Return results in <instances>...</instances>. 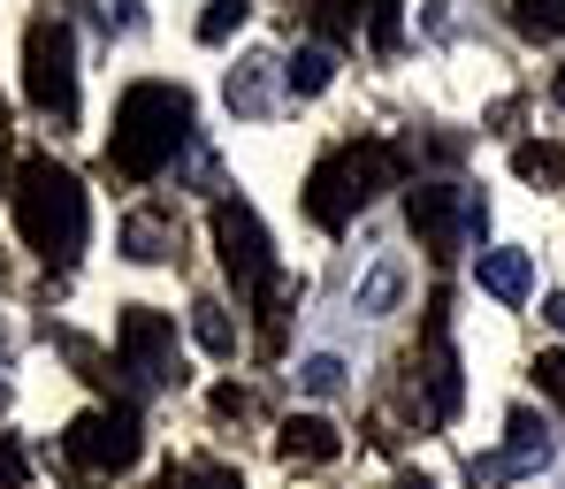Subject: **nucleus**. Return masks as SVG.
Returning a JSON list of instances; mask_svg holds the SVG:
<instances>
[{
  "instance_id": "obj_10",
  "label": "nucleus",
  "mask_w": 565,
  "mask_h": 489,
  "mask_svg": "<svg viewBox=\"0 0 565 489\" xmlns=\"http://www.w3.org/2000/svg\"><path fill=\"white\" fill-rule=\"evenodd\" d=\"M535 467H551V436H543V421H535L527 405H512V413H504V451L473 459L467 475H473V489H504L512 475H535Z\"/></svg>"
},
{
  "instance_id": "obj_27",
  "label": "nucleus",
  "mask_w": 565,
  "mask_h": 489,
  "mask_svg": "<svg viewBox=\"0 0 565 489\" xmlns=\"http://www.w3.org/2000/svg\"><path fill=\"white\" fill-rule=\"evenodd\" d=\"M543 321H551V329H558V337H565V291L551 298V306H543Z\"/></svg>"
},
{
  "instance_id": "obj_16",
  "label": "nucleus",
  "mask_w": 565,
  "mask_h": 489,
  "mask_svg": "<svg viewBox=\"0 0 565 489\" xmlns=\"http://www.w3.org/2000/svg\"><path fill=\"white\" fill-rule=\"evenodd\" d=\"M306 23L321 31V46H344L360 31V0H306Z\"/></svg>"
},
{
  "instance_id": "obj_21",
  "label": "nucleus",
  "mask_w": 565,
  "mask_h": 489,
  "mask_svg": "<svg viewBox=\"0 0 565 489\" xmlns=\"http://www.w3.org/2000/svg\"><path fill=\"white\" fill-rule=\"evenodd\" d=\"M512 15H520V31H535V39H558L565 31V0H512Z\"/></svg>"
},
{
  "instance_id": "obj_23",
  "label": "nucleus",
  "mask_w": 565,
  "mask_h": 489,
  "mask_svg": "<svg viewBox=\"0 0 565 489\" xmlns=\"http://www.w3.org/2000/svg\"><path fill=\"white\" fill-rule=\"evenodd\" d=\"M367 39L382 54H397V0H367Z\"/></svg>"
},
{
  "instance_id": "obj_18",
  "label": "nucleus",
  "mask_w": 565,
  "mask_h": 489,
  "mask_svg": "<svg viewBox=\"0 0 565 489\" xmlns=\"http://www.w3.org/2000/svg\"><path fill=\"white\" fill-rule=\"evenodd\" d=\"M397 291H405V268H397V261H375V268H367V284H360V313H390Z\"/></svg>"
},
{
  "instance_id": "obj_25",
  "label": "nucleus",
  "mask_w": 565,
  "mask_h": 489,
  "mask_svg": "<svg viewBox=\"0 0 565 489\" xmlns=\"http://www.w3.org/2000/svg\"><path fill=\"white\" fill-rule=\"evenodd\" d=\"M23 475H31L23 444H15V436H0V489H23Z\"/></svg>"
},
{
  "instance_id": "obj_13",
  "label": "nucleus",
  "mask_w": 565,
  "mask_h": 489,
  "mask_svg": "<svg viewBox=\"0 0 565 489\" xmlns=\"http://www.w3.org/2000/svg\"><path fill=\"white\" fill-rule=\"evenodd\" d=\"M473 276H481V291L504 298V306H520V298L535 291V261H527L520 245H489V253H473Z\"/></svg>"
},
{
  "instance_id": "obj_2",
  "label": "nucleus",
  "mask_w": 565,
  "mask_h": 489,
  "mask_svg": "<svg viewBox=\"0 0 565 489\" xmlns=\"http://www.w3.org/2000/svg\"><path fill=\"white\" fill-rule=\"evenodd\" d=\"M15 230H23V245L31 253H46L54 268L62 261H77V245H85V184L62 169V161H23L15 169Z\"/></svg>"
},
{
  "instance_id": "obj_24",
  "label": "nucleus",
  "mask_w": 565,
  "mask_h": 489,
  "mask_svg": "<svg viewBox=\"0 0 565 489\" xmlns=\"http://www.w3.org/2000/svg\"><path fill=\"white\" fill-rule=\"evenodd\" d=\"M535 383H543L551 405H565V352H543V360H535Z\"/></svg>"
},
{
  "instance_id": "obj_19",
  "label": "nucleus",
  "mask_w": 565,
  "mask_h": 489,
  "mask_svg": "<svg viewBox=\"0 0 565 489\" xmlns=\"http://www.w3.org/2000/svg\"><path fill=\"white\" fill-rule=\"evenodd\" d=\"M245 15H253V0H206V15H199V39H206V46H222L230 31H245Z\"/></svg>"
},
{
  "instance_id": "obj_1",
  "label": "nucleus",
  "mask_w": 565,
  "mask_h": 489,
  "mask_svg": "<svg viewBox=\"0 0 565 489\" xmlns=\"http://www.w3.org/2000/svg\"><path fill=\"white\" fill-rule=\"evenodd\" d=\"M191 138V93L184 85H130L115 107V138H107V161L115 177L130 184H153Z\"/></svg>"
},
{
  "instance_id": "obj_4",
  "label": "nucleus",
  "mask_w": 565,
  "mask_h": 489,
  "mask_svg": "<svg viewBox=\"0 0 565 489\" xmlns=\"http://www.w3.org/2000/svg\"><path fill=\"white\" fill-rule=\"evenodd\" d=\"M23 93L46 123H77V31L62 15H39L23 31Z\"/></svg>"
},
{
  "instance_id": "obj_3",
  "label": "nucleus",
  "mask_w": 565,
  "mask_h": 489,
  "mask_svg": "<svg viewBox=\"0 0 565 489\" xmlns=\"http://www.w3.org/2000/svg\"><path fill=\"white\" fill-rule=\"evenodd\" d=\"M397 146H382V138H367V146H337V153H321L313 161V177H306V214L321 222V230H344L367 199H382L390 184H397Z\"/></svg>"
},
{
  "instance_id": "obj_22",
  "label": "nucleus",
  "mask_w": 565,
  "mask_h": 489,
  "mask_svg": "<svg viewBox=\"0 0 565 489\" xmlns=\"http://www.w3.org/2000/svg\"><path fill=\"white\" fill-rule=\"evenodd\" d=\"M298 383H306L313 397H337V391H344V360H329V352H313V360L298 368Z\"/></svg>"
},
{
  "instance_id": "obj_5",
  "label": "nucleus",
  "mask_w": 565,
  "mask_h": 489,
  "mask_svg": "<svg viewBox=\"0 0 565 489\" xmlns=\"http://www.w3.org/2000/svg\"><path fill=\"white\" fill-rule=\"evenodd\" d=\"M405 222H413V237L436 261H459L467 245H481V230H489V199L459 192V184H420V192H405Z\"/></svg>"
},
{
  "instance_id": "obj_6",
  "label": "nucleus",
  "mask_w": 565,
  "mask_h": 489,
  "mask_svg": "<svg viewBox=\"0 0 565 489\" xmlns=\"http://www.w3.org/2000/svg\"><path fill=\"white\" fill-rule=\"evenodd\" d=\"M214 253H222L230 284H237V291H253V298L282 276L276 253H268V230H260V214H253L245 199H214Z\"/></svg>"
},
{
  "instance_id": "obj_29",
  "label": "nucleus",
  "mask_w": 565,
  "mask_h": 489,
  "mask_svg": "<svg viewBox=\"0 0 565 489\" xmlns=\"http://www.w3.org/2000/svg\"><path fill=\"white\" fill-rule=\"evenodd\" d=\"M558 107H565V70H558Z\"/></svg>"
},
{
  "instance_id": "obj_26",
  "label": "nucleus",
  "mask_w": 565,
  "mask_h": 489,
  "mask_svg": "<svg viewBox=\"0 0 565 489\" xmlns=\"http://www.w3.org/2000/svg\"><path fill=\"white\" fill-rule=\"evenodd\" d=\"M93 15L107 31H138V0H93Z\"/></svg>"
},
{
  "instance_id": "obj_9",
  "label": "nucleus",
  "mask_w": 565,
  "mask_h": 489,
  "mask_svg": "<svg viewBox=\"0 0 565 489\" xmlns=\"http://www.w3.org/2000/svg\"><path fill=\"white\" fill-rule=\"evenodd\" d=\"M428 313H436V321H428V344H420V360H413V375H420V383H413V413L444 428V421L459 413V352H451V329H444V298H436Z\"/></svg>"
},
{
  "instance_id": "obj_7",
  "label": "nucleus",
  "mask_w": 565,
  "mask_h": 489,
  "mask_svg": "<svg viewBox=\"0 0 565 489\" xmlns=\"http://www.w3.org/2000/svg\"><path fill=\"white\" fill-rule=\"evenodd\" d=\"M62 444H70V459H77V467H93V475H122V467H138V451H146V436H138V413H130V405L77 413Z\"/></svg>"
},
{
  "instance_id": "obj_15",
  "label": "nucleus",
  "mask_w": 565,
  "mask_h": 489,
  "mask_svg": "<svg viewBox=\"0 0 565 489\" xmlns=\"http://www.w3.org/2000/svg\"><path fill=\"white\" fill-rule=\"evenodd\" d=\"M191 337H199L214 360H230V352H237V321H230V306H222V298H199V306H191Z\"/></svg>"
},
{
  "instance_id": "obj_20",
  "label": "nucleus",
  "mask_w": 565,
  "mask_h": 489,
  "mask_svg": "<svg viewBox=\"0 0 565 489\" xmlns=\"http://www.w3.org/2000/svg\"><path fill=\"white\" fill-rule=\"evenodd\" d=\"M512 169H520L527 184H558V177H565V153H558V146H520V153H512Z\"/></svg>"
},
{
  "instance_id": "obj_28",
  "label": "nucleus",
  "mask_w": 565,
  "mask_h": 489,
  "mask_svg": "<svg viewBox=\"0 0 565 489\" xmlns=\"http://www.w3.org/2000/svg\"><path fill=\"white\" fill-rule=\"evenodd\" d=\"M390 489H436V482H428V475H397Z\"/></svg>"
},
{
  "instance_id": "obj_17",
  "label": "nucleus",
  "mask_w": 565,
  "mask_h": 489,
  "mask_svg": "<svg viewBox=\"0 0 565 489\" xmlns=\"http://www.w3.org/2000/svg\"><path fill=\"white\" fill-rule=\"evenodd\" d=\"M161 489H245L237 482V467H214V459H184V467H169Z\"/></svg>"
},
{
  "instance_id": "obj_14",
  "label": "nucleus",
  "mask_w": 565,
  "mask_h": 489,
  "mask_svg": "<svg viewBox=\"0 0 565 489\" xmlns=\"http://www.w3.org/2000/svg\"><path fill=\"white\" fill-rule=\"evenodd\" d=\"M329 77H337V46H321V39L282 62V85H290V93H329Z\"/></svg>"
},
{
  "instance_id": "obj_11",
  "label": "nucleus",
  "mask_w": 565,
  "mask_h": 489,
  "mask_svg": "<svg viewBox=\"0 0 565 489\" xmlns=\"http://www.w3.org/2000/svg\"><path fill=\"white\" fill-rule=\"evenodd\" d=\"M122 253H130V261H177V253H184L177 206H138V214L122 222Z\"/></svg>"
},
{
  "instance_id": "obj_12",
  "label": "nucleus",
  "mask_w": 565,
  "mask_h": 489,
  "mask_svg": "<svg viewBox=\"0 0 565 489\" xmlns=\"http://www.w3.org/2000/svg\"><path fill=\"white\" fill-rule=\"evenodd\" d=\"M276 451L290 459V467H329V459L344 451V436H337L321 413H290V421L276 428Z\"/></svg>"
},
{
  "instance_id": "obj_8",
  "label": "nucleus",
  "mask_w": 565,
  "mask_h": 489,
  "mask_svg": "<svg viewBox=\"0 0 565 489\" xmlns=\"http://www.w3.org/2000/svg\"><path fill=\"white\" fill-rule=\"evenodd\" d=\"M115 344H122V368H130V383H138V391L177 383V321H169V313L130 306V313H122V329H115Z\"/></svg>"
}]
</instances>
